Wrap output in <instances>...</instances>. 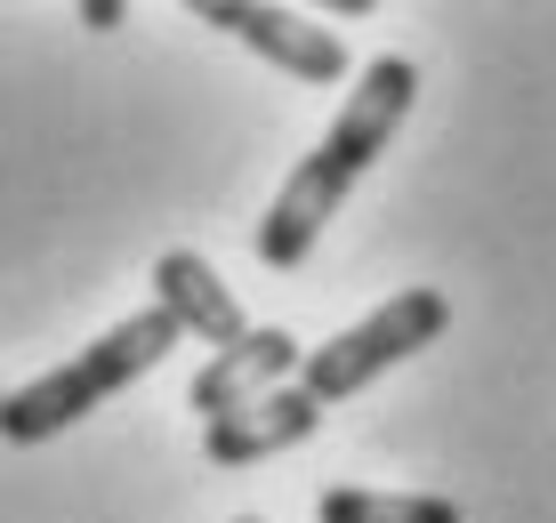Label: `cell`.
Returning a JSON list of instances; mask_svg holds the SVG:
<instances>
[{
    "label": "cell",
    "mask_w": 556,
    "mask_h": 523,
    "mask_svg": "<svg viewBox=\"0 0 556 523\" xmlns=\"http://www.w3.org/2000/svg\"><path fill=\"white\" fill-rule=\"evenodd\" d=\"M315 523H459V499H444V492H323Z\"/></svg>",
    "instance_id": "ba28073f"
},
{
    "label": "cell",
    "mask_w": 556,
    "mask_h": 523,
    "mask_svg": "<svg viewBox=\"0 0 556 523\" xmlns=\"http://www.w3.org/2000/svg\"><path fill=\"white\" fill-rule=\"evenodd\" d=\"M153 306L178 322V339H202V346H235L251 331L242 306H235V290L210 275L202 250H162V258H153Z\"/></svg>",
    "instance_id": "8992f818"
},
{
    "label": "cell",
    "mask_w": 556,
    "mask_h": 523,
    "mask_svg": "<svg viewBox=\"0 0 556 523\" xmlns=\"http://www.w3.org/2000/svg\"><path fill=\"white\" fill-rule=\"evenodd\" d=\"M444 331H452V298L444 290H395L388 306H371V315H363L355 331H339L331 346H306L299 355V386L315 403H348L379 371H395V362H412L419 346H435Z\"/></svg>",
    "instance_id": "3957f363"
},
{
    "label": "cell",
    "mask_w": 556,
    "mask_h": 523,
    "mask_svg": "<svg viewBox=\"0 0 556 523\" xmlns=\"http://www.w3.org/2000/svg\"><path fill=\"white\" fill-rule=\"evenodd\" d=\"M299 355H306V346L291 331H275V322H266V331H242L235 346H218V355L202 362V379H194V395H186V403H194L202 419H226L235 403H251V395H266V386L291 379Z\"/></svg>",
    "instance_id": "52a82bcc"
},
{
    "label": "cell",
    "mask_w": 556,
    "mask_h": 523,
    "mask_svg": "<svg viewBox=\"0 0 556 523\" xmlns=\"http://www.w3.org/2000/svg\"><path fill=\"white\" fill-rule=\"evenodd\" d=\"M81 25L89 33H113V25H122V0H81Z\"/></svg>",
    "instance_id": "9c48e42d"
},
{
    "label": "cell",
    "mask_w": 556,
    "mask_h": 523,
    "mask_svg": "<svg viewBox=\"0 0 556 523\" xmlns=\"http://www.w3.org/2000/svg\"><path fill=\"white\" fill-rule=\"evenodd\" d=\"M169 346H178V322H169L162 306L113 322V331H105L98 346H81L73 362H56V371H41L33 386L0 395V435H9V443H49V435H65L73 419H89L105 395H122L129 379H146Z\"/></svg>",
    "instance_id": "7a4b0ae2"
},
{
    "label": "cell",
    "mask_w": 556,
    "mask_h": 523,
    "mask_svg": "<svg viewBox=\"0 0 556 523\" xmlns=\"http://www.w3.org/2000/svg\"><path fill=\"white\" fill-rule=\"evenodd\" d=\"M186 16L235 33L242 49H258L266 65H282L291 81H348V41H339L331 25H315V16H299V9H266V0H186Z\"/></svg>",
    "instance_id": "277c9868"
},
{
    "label": "cell",
    "mask_w": 556,
    "mask_h": 523,
    "mask_svg": "<svg viewBox=\"0 0 556 523\" xmlns=\"http://www.w3.org/2000/svg\"><path fill=\"white\" fill-rule=\"evenodd\" d=\"M323 428V403L306 395V386H266V395L235 403L226 419H210L202 428V451L218 459V468H251V459H275V451H299L306 435Z\"/></svg>",
    "instance_id": "5b68a950"
},
{
    "label": "cell",
    "mask_w": 556,
    "mask_h": 523,
    "mask_svg": "<svg viewBox=\"0 0 556 523\" xmlns=\"http://www.w3.org/2000/svg\"><path fill=\"white\" fill-rule=\"evenodd\" d=\"M412 97H419L412 56H371V65H363V81H355L348 105H339V122L323 129L315 153H306L291 178H282V193L266 202V218H258V258L266 266H299L306 250H315V234L339 218V202L363 186V169L395 145Z\"/></svg>",
    "instance_id": "6da1fadb"
}]
</instances>
